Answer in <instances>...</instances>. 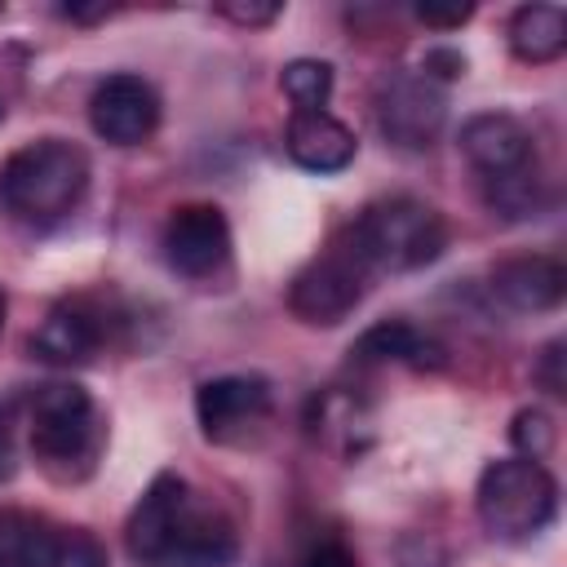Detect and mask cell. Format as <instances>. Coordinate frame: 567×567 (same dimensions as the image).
<instances>
[{
	"label": "cell",
	"mask_w": 567,
	"mask_h": 567,
	"mask_svg": "<svg viewBox=\"0 0 567 567\" xmlns=\"http://www.w3.org/2000/svg\"><path fill=\"white\" fill-rule=\"evenodd\" d=\"M84 190L89 155L66 137H35L0 164V208L27 230H49L71 217Z\"/></svg>",
	"instance_id": "cell-1"
},
{
	"label": "cell",
	"mask_w": 567,
	"mask_h": 567,
	"mask_svg": "<svg viewBox=\"0 0 567 567\" xmlns=\"http://www.w3.org/2000/svg\"><path fill=\"white\" fill-rule=\"evenodd\" d=\"M341 235L350 239V248L363 257L372 275L421 270L439 261L447 248V221L439 217V208H430L416 195H390L368 204Z\"/></svg>",
	"instance_id": "cell-2"
},
{
	"label": "cell",
	"mask_w": 567,
	"mask_h": 567,
	"mask_svg": "<svg viewBox=\"0 0 567 567\" xmlns=\"http://www.w3.org/2000/svg\"><path fill=\"white\" fill-rule=\"evenodd\" d=\"M102 412L75 381H53L31 403V456L53 483H80L102 456Z\"/></svg>",
	"instance_id": "cell-3"
},
{
	"label": "cell",
	"mask_w": 567,
	"mask_h": 567,
	"mask_svg": "<svg viewBox=\"0 0 567 567\" xmlns=\"http://www.w3.org/2000/svg\"><path fill=\"white\" fill-rule=\"evenodd\" d=\"M474 509L478 523L492 540L505 545H527L536 540L554 514H558V483L540 461L527 456H505L492 461L478 474V492H474Z\"/></svg>",
	"instance_id": "cell-4"
},
{
	"label": "cell",
	"mask_w": 567,
	"mask_h": 567,
	"mask_svg": "<svg viewBox=\"0 0 567 567\" xmlns=\"http://www.w3.org/2000/svg\"><path fill=\"white\" fill-rule=\"evenodd\" d=\"M377 275L363 266V257L350 248L346 235H337L319 257H310L292 284H288V310L310 328H332L354 315V306L368 297V284Z\"/></svg>",
	"instance_id": "cell-5"
},
{
	"label": "cell",
	"mask_w": 567,
	"mask_h": 567,
	"mask_svg": "<svg viewBox=\"0 0 567 567\" xmlns=\"http://www.w3.org/2000/svg\"><path fill=\"white\" fill-rule=\"evenodd\" d=\"M377 128L390 146L399 151H430L443 133L447 120V102L443 89L434 80H425L421 71H394L377 84Z\"/></svg>",
	"instance_id": "cell-6"
},
{
	"label": "cell",
	"mask_w": 567,
	"mask_h": 567,
	"mask_svg": "<svg viewBox=\"0 0 567 567\" xmlns=\"http://www.w3.org/2000/svg\"><path fill=\"white\" fill-rule=\"evenodd\" d=\"M159 248L182 279H213L230 261V221L217 204H182L168 213Z\"/></svg>",
	"instance_id": "cell-7"
},
{
	"label": "cell",
	"mask_w": 567,
	"mask_h": 567,
	"mask_svg": "<svg viewBox=\"0 0 567 567\" xmlns=\"http://www.w3.org/2000/svg\"><path fill=\"white\" fill-rule=\"evenodd\" d=\"M195 416L204 439L213 443H239L248 430H257L270 416V381L257 372H226L195 390Z\"/></svg>",
	"instance_id": "cell-8"
},
{
	"label": "cell",
	"mask_w": 567,
	"mask_h": 567,
	"mask_svg": "<svg viewBox=\"0 0 567 567\" xmlns=\"http://www.w3.org/2000/svg\"><path fill=\"white\" fill-rule=\"evenodd\" d=\"M89 124L111 146H142L159 128V93L142 75L115 71L93 89Z\"/></svg>",
	"instance_id": "cell-9"
},
{
	"label": "cell",
	"mask_w": 567,
	"mask_h": 567,
	"mask_svg": "<svg viewBox=\"0 0 567 567\" xmlns=\"http://www.w3.org/2000/svg\"><path fill=\"white\" fill-rule=\"evenodd\" d=\"M239 554V536H235V523L213 509V505H199L195 492L186 501V509L177 514L159 558L151 567H230Z\"/></svg>",
	"instance_id": "cell-10"
},
{
	"label": "cell",
	"mask_w": 567,
	"mask_h": 567,
	"mask_svg": "<svg viewBox=\"0 0 567 567\" xmlns=\"http://www.w3.org/2000/svg\"><path fill=\"white\" fill-rule=\"evenodd\" d=\"M487 292L501 310L509 315H545L563 301L567 292V270L549 252H527V257H505L487 275Z\"/></svg>",
	"instance_id": "cell-11"
},
{
	"label": "cell",
	"mask_w": 567,
	"mask_h": 567,
	"mask_svg": "<svg viewBox=\"0 0 567 567\" xmlns=\"http://www.w3.org/2000/svg\"><path fill=\"white\" fill-rule=\"evenodd\" d=\"M461 155L474 164L478 182L505 177V173H518V168L536 164V146H532L527 124L514 120V115H505V111L470 115L461 124Z\"/></svg>",
	"instance_id": "cell-12"
},
{
	"label": "cell",
	"mask_w": 567,
	"mask_h": 567,
	"mask_svg": "<svg viewBox=\"0 0 567 567\" xmlns=\"http://www.w3.org/2000/svg\"><path fill=\"white\" fill-rule=\"evenodd\" d=\"M106 346V315L93 301H62L49 310V319L31 332V354L58 368L89 363Z\"/></svg>",
	"instance_id": "cell-13"
},
{
	"label": "cell",
	"mask_w": 567,
	"mask_h": 567,
	"mask_svg": "<svg viewBox=\"0 0 567 567\" xmlns=\"http://www.w3.org/2000/svg\"><path fill=\"white\" fill-rule=\"evenodd\" d=\"M284 151L306 173H341L354 159L359 137L328 111H292L284 128Z\"/></svg>",
	"instance_id": "cell-14"
},
{
	"label": "cell",
	"mask_w": 567,
	"mask_h": 567,
	"mask_svg": "<svg viewBox=\"0 0 567 567\" xmlns=\"http://www.w3.org/2000/svg\"><path fill=\"white\" fill-rule=\"evenodd\" d=\"M186 501H190V483L177 478V474H155L151 487L137 496V505L128 514V527H124V540H128V554L142 567H151L159 558V549H164V540H168Z\"/></svg>",
	"instance_id": "cell-15"
},
{
	"label": "cell",
	"mask_w": 567,
	"mask_h": 567,
	"mask_svg": "<svg viewBox=\"0 0 567 567\" xmlns=\"http://www.w3.org/2000/svg\"><path fill=\"white\" fill-rule=\"evenodd\" d=\"M350 359L363 363V368H372V363H403V368L425 372V368H443L447 354L416 323H408V319H381V323H372V328L359 332V341L350 346Z\"/></svg>",
	"instance_id": "cell-16"
},
{
	"label": "cell",
	"mask_w": 567,
	"mask_h": 567,
	"mask_svg": "<svg viewBox=\"0 0 567 567\" xmlns=\"http://www.w3.org/2000/svg\"><path fill=\"white\" fill-rule=\"evenodd\" d=\"M66 545L71 536L35 514H0V567H66Z\"/></svg>",
	"instance_id": "cell-17"
},
{
	"label": "cell",
	"mask_w": 567,
	"mask_h": 567,
	"mask_svg": "<svg viewBox=\"0 0 567 567\" xmlns=\"http://www.w3.org/2000/svg\"><path fill=\"white\" fill-rule=\"evenodd\" d=\"M509 49L518 62H558L567 49V13L558 4H523L509 18Z\"/></svg>",
	"instance_id": "cell-18"
},
{
	"label": "cell",
	"mask_w": 567,
	"mask_h": 567,
	"mask_svg": "<svg viewBox=\"0 0 567 567\" xmlns=\"http://www.w3.org/2000/svg\"><path fill=\"white\" fill-rule=\"evenodd\" d=\"M483 204L501 221H532V217H540V208H545L540 164H527V168L505 173V177H487L483 182Z\"/></svg>",
	"instance_id": "cell-19"
},
{
	"label": "cell",
	"mask_w": 567,
	"mask_h": 567,
	"mask_svg": "<svg viewBox=\"0 0 567 567\" xmlns=\"http://www.w3.org/2000/svg\"><path fill=\"white\" fill-rule=\"evenodd\" d=\"M279 84H284V93L292 97L297 111H323L328 97H332V62L292 58V62L279 71Z\"/></svg>",
	"instance_id": "cell-20"
},
{
	"label": "cell",
	"mask_w": 567,
	"mask_h": 567,
	"mask_svg": "<svg viewBox=\"0 0 567 567\" xmlns=\"http://www.w3.org/2000/svg\"><path fill=\"white\" fill-rule=\"evenodd\" d=\"M509 439H514L518 456L540 461V456L554 447V425H549V416H545L540 408H523V412L514 416V425H509Z\"/></svg>",
	"instance_id": "cell-21"
},
{
	"label": "cell",
	"mask_w": 567,
	"mask_h": 567,
	"mask_svg": "<svg viewBox=\"0 0 567 567\" xmlns=\"http://www.w3.org/2000/svg\"><path fill=\"white\" fill-rule=\"evenodd\" d=\"M297 567H359V558H354V549L346 545L341 532H315V536L301 545Z\"/></svg>",
	"instance_id": "cell-22"
},
{
	"label": "cell",
	"mask_w": 567,
	"mask_h": 567,
	"mask_svg": "<svg viewBox=\"0 0 567 567\" xmlns=\"http://www.w3.org/2000/svg\"><path fill=\"white\" fill-rule=\"evenodd\" d=\"M421 75L434 80V84H447V80L465 75V53H456V49H425Z\"/></svg>",
	"instance_id": "cell-23"
},
{
	"label": "cell",
	"mask_w": 567,
	"mask_h": 567,
	"mask_svg": "<svg viewBox=\"0 0 567 567\" xmlns=\"http://www.w3.org/2000/svg\"><path fill=\"white\" fill-rule=\"evenodd\" d=\"M416 18L434 31H456L461 22L474 18V4H416Z\"/></svg>",
	"instance_id": "cell-24"
},
{
	"label": "cell",
	"mask_w": 567,
	"mask_h": 567,
	"mask_svg": "<svg viewBox=\"0 0 567 567\" xmlns=\"http://www.w3.org/2000/svg\"><path fill=\"white\" fill-rule=\"evenodd\" d=\"M217 13L221 18H230V22H239V27H266V22H275L279 18V4H217Z\"/></svg>",
	"instance_id": "cell-25"
},
{
	"label": "cell",
	"mask_w": 567,
	"mask_h": 567,
	"mask_svg": "<svg viewBox=\"0 0 567 567\" xmlns=\"http://www.w3.org/2000/svg\"><path fill=\"white\" fill-rule=\"evenodd\" d=\"M536 381L549 390V394H563V341H549L545 346V354H540V363H536Z\"/></svg>",
	"instance_id": "cell-26"
},
{
	"label": "cell",
	"mask_w": 567,
	"mask_h": 567,
	"mask_svg": "<svg viewBox=\"0 0 567 567\" xmlns=\"http://www.w3.org/2000/svg\"><path fill=\"white\" fill-rule=\"evenodd\" d=\"M58 13L71 18V22H102V18H111L115 9H111V4H62Z\"/></svg>",
	"instance_id": "cell-27"
},
{
	"label": "cell",
	"mask_w": 567,
	"mask_h": 567,
	"mask_svg": "<svg viewBox=\"0 0 567 567\" xmlns=\"http://www.w3.org/2000/svg\"><path fill=\"white\" fill-rule=\"evenodd\" d=\"M13 474V434H9V425H4V416H0V483Z\"/></svg>",
	"instance_id": "cell-28"
},
{
	"label": "cell",
	"mask_w": 567,
	"mask_h": 567,
	"mask_svg": "<svg viewBox=\"0 0 567 567\" xmlns=\"http://www.w3.org/2000/svg\"><path fill=\"white\" fill-rule=\"evenodd\" d=\"M4 310H9V301H4V288H0V328H4Z\"/></svg>",
	"instance_id": "cell-29"
},
{
	"label": "cell",
	"mask_w": 567,
	"mask_h": 567,
	"mask_svg": "<svg viewBox=\"0 0 567 567\" xmlns=\"http://www.w3.org/2000/svg\"><path fill=\"white\" fill-rule=\"evenodd\" d=\"M0 18H4V4H0Z\"/></svg>",
	"instance_id": "cell-30"
},
{
	"label": "cell",
	"mask_w": 567,
	"mask_h": 567,
	"mask_svg": "<svg viewBox=\"0 0 567 567\" xmlns=\"http://www.w3.org/2000/svg\"><path fill=\"white\" fill-rule=\"evenodd\" d=\"M0 115H4V102H0Z\"/></svg>",
	"instance_id": "cell-31"
}]
</instances>
